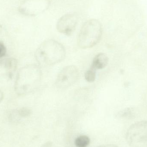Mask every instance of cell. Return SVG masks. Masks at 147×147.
Instances as JSON below:
<instances>
[{
  "label": "cell",
  "instance_id": "277c9868",
  "mask_svg": "<svg viewBox=\"0 0 147 147\" xmlns=\"http://www.w3.org/2000/svg\"><path fill=\"white\" fill-rule=\"evenodd\" d=\"M127 142L133 147H141L147 142V121L136 123L128 129Z\"/></svg>",
  "mask_w": 147,
  "mask_h": 147
},
{
  "label": "cell",
  "instance_id": "4fadbf2b",
  "mask_svg": "<svg viewBox=\"0 0 147 147\" xmlns=\"http://www.w3.org/2000/svg\"><path fill=\"white\" fill-rule=\"evenodd\" d=\"M7 53V49L3 42L0 41V59L4 57Z\"/></svg>",
  "mask_w": 147,
  "mask_h": 147
},
{
  "label": "cell",
  "instance_id": "52a82bcc",
  "mask_svg": "<svg viewBox=\"0 0 147 147\" xmlns=\"http://www.w3.org/2000/svg\"><path fill=\"white\" fill-rule=\"evenodd\" d=\"M50 4L49 0H27L22 6L21 11L27 15L34 16L47 10Z\"/></svg>",
  "mask_w": 147,
  "mask_h": 147
},
{
  "label": "cell",
  "instance_id": "7a4b0ae2",
  "mask_svg": "<svg viewBox=\"0 0 147 147\" xmlns=\"http://www.w3.org/2000/svg\"><path fill=\"white\" fill-rule=\"evenodd\" d=\"M64 46L57 40L50 39L42 42L37 48L35 57L42 66H51L62 62L66 56Z\"/></svg>",
  "mask_w": 147,
  "mask_h": 147
},
{
  "label": "cell",
  "instance_id": "9a60e30c",
  "mask_svg": "<svg viewBox=\"0 0 147 147\" xmlns=\"http://www.w3.org/2000/svg\"><path fill=\"white\" fill-rule=\"evenodd\" d=\"M3 97H4V95H3V92L0 90V103L3 100Z\"/></svg>",
  "mask_w": 147,
  "mask_h": 147
},
{
  "label": "cell",
  "instance_id": "9c48e42d",
  "mask_svg": "<svg viewBox=\"0 0 147 147\" xmlns=\"http://www.w3.org/2000/svg\"><path fill=\"white\" fill-rule=\"evenodd\" d=\"M108 63L109 58L107 55L104 53H99L94 57L90 67L96 71L102 69L107 66Z\"/></svg>",
  "mask_w": 147,
  "mask_h": 147
},
{
  "label": "cell",
  "instance_id": "5b68a950",
  "mask_svg": "<svg viewBox=\"0 0 147 147\" xmlns=\"http://www.w3.org/2000/svg\"><path fill=\"white\" fill-rule=\"evenodd\" d=\"M79 77V71L77 67L74 65L65 66L58 74L55 85L59 89H66L76 83Z\"/></svg>",
  "mask_w": 147,
  "mask_h": 147
},
{
  "label": "cell",
  "instance_id": "3957f363",
  "mask_svg": "<svg viewBox=\"0 0 147 147\" xmlns=\"http://www.w3.org/2000/svg\"><path fill=\"white\" fill-rule=\"evenodd\" d=\"M102 32V27L100 22L95 19L87 21L83 24L79 33L78 46L83 49L95 46L100 41Z\"/></svg>",
  "mask_w": 147,
  "mask_h": 147
},
{
  "label": "cell",
  "instance_id": "8fae6325",
  "mask_svg": "<svg viewBox=\"0 0 147 147\" xmlns=\"http://www.w3.org/2000/svg\"><path fill=\"white\" fill-rule=\"evenodd\" d=\"M96 71L90 67L85 74L84 77L86 80L90 83L94 82L96 79Z\"/></svg>",
  "mask_w": 147,
  "mask_h": 147
},
{
  "label": "cell",
  "instance_id": "2e32d148",
  "mask_svg": "<svg viewBox=\"0 0 147 147\" xmlns=\"http://www.w3.org/2000/svg\"><path fill=\"white\" fill-rule=\"evenodd\" d=\"M2 31V27L0 25V34L1 33Z\"/></svg>",
  "mask_w": 147,
  "mask_h": 147
},
{
  "label": "cell",
  "instance_id": "5bb4252c",
  "mask_svg": "<svg viewBox=\"0 0 147 147\" xmlns=\"http://www.w3.org/2000/svg\"><path fill=\"white\" fill-rule=\"evenodd\" d=\"M98 147H118L116 145L114 144H107V145H102Z\"/></svg>",
  "mask_w": 147,
  "mask_h": 147
},
{
  "label": "cell",
  "instance_id": "8992f818",
  "mask_svg": "<svg viewBox=\"0 0 147 147\" xmlns=\"http://www.w3.org/2000/svg\"><path fill=\"white\" fill-rule=\"evenodd\" d=\"M78 22V16L74 13H68L59 18L57 24V31L65 35H71L74 32Z\"/></svg>",
  "mask_w": 147,
  "mask_h": 147
},
{
  "label": "cell",
  "instance_id": "6da1fadb",
  "mask_svg": "<svg viewBox=\"0 0 147 147\" xmlns=\"http://www.w3.org/2000/svg\"><path fill=\"white\" fill-rule=\"evenodd\" d=\"M42 72L39 65L30 64L20 69L15 82L16 93L20 96L26 95L35 90L40 84Z\"/></svg>",
  "mask_w": 147,
  "mask_h": 147
},
{
  "label": "cell",
  "instance_id": "ba28073f",
  "mask_svg": "<svg viewBox=\"0 0 147 147\" xmlns=\"http://www.w3.org/2000/svg\"><path fill=\"white\" fill-rule=\"evenodd\" d=\"M18 66L17 59L13 57L0 59V78H12Z\"/></svg>",
  "mask_w": 147,
  "mask_h": 147
},
{
  "label": "cell",
  "instance_id": "30bf717a",
  "mask_svg": "<svg viewBox=\"0 0 147 147\" xmlns=\"http://www.w3.org/2000/svg\"><path fill=\"white\" fill-rule=\"evenodd\" d=\"M74 143L76 147H87L90 144V139L86 136H80L76 138Z\"/></svg>",
  "mask_w": 147,
  "mask_h": 147
},
{
  "label": "cell",
  "instance_id": "7c38bea8",
  "mask_svg": "<svg viewBox=\"0 0 147 147\" xmlns=\"http://www.w3.org/2000/svg\"><path fill=\"white\" fill-rule=\"evenodd\" d=\"M19 116L21 117H26L31 115L32 111L27 108H22L17 110Z\"/></svg>",
  "mask_w": 147,
  "mask_h": 147
}]
</instances>
